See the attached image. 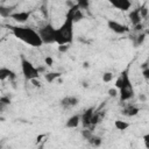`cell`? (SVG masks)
Returning <instances> with one entry per match:
<instances>
[{
    "mask_svg": "<svg viewBox=\"0 0 149 149\" xmlns=\"http://www.w3.org/2000/svg\"><path fill=\"white\" fill-rule=\"evenodd\" d=\"M44 63H45V65H47V66H51V65H52V63H54V59H52L50 56H47V57L44 58Z\"/></svg>",
    "mask_w": 149,
    "mask_h": 149,
    "instance_id": "28",
    "label": "cell"
},
{
    "mask_svg": "<svg viewBox=\"0 0 149 149\" xmlns=\"http://www.w3.org/2000/svg\"><path fill=\"white\" fill-rule=\"evenodd\" d=\"M65 17H69V19H71L73 21V23H77V22H79V21H81L84 19V14H83L81 9H79L77 3H74L72 7H70V9L68 10Z\"/></svg>",
    "mask_w": 149,
    "mask_h": 149,
    "instance_id": "5",
    "label": "cell"
},
{
    "mask_svg": "<svg viewBox=\"0 0 149 149\" xmlns=\"http://www.w3.org/2000/svg\"><path fill=\"white\" fill-rule=\"evenodd\" d=\"M142 74H143V77H144L147 80H149V68L143 69V70H142Z\"/></svg>",
    "mask_w": 149,
    "mask_h": 149,
    "instance_id": "30",
    "label": "cell"
},
{
    "mask_svg": "<svg viewBox=\"0 0 149 149\" xmlns=\"http://www.w3.org/2000/svg\"><path fill=\"white\" fill-rule=\"evenodd\" d=\"M20 59H21V70H22L23 77L27 80H30V81L33 79H38V77H40L41 73L38 72L37 68H35L34 64L30 61H28L23 55H21Z\"/></svg>",
    "mask_w": 149,
    "mask_h": 149,
    "instance_id": "3",
    "label": "cell"
},
{
    "mask_svg": "<svg viewBox=\"0 0 149 149\" xmlns=\"http://www.w3.org/2000/svg\"><path fill=\"white\" fill-rule=\"evenodd\" d=\"M107 26L115 34H126L127 31H129V28L127 26H125V24H122V23H120V22H118L115 20H108L107 21Z\"/></svg>",
    "mask_w": 149,
    "mask_h": 149,
    "instance_id": "7",
    "label": "cell"
},
{
    "mask_svg": "<svg viewBox=\"0 0 149 149\" xmlns=\"http://www.w3.org/2000/svg\"><path fill=\"white\" fill-rule=\"evenodd\" d=\"M132 83H130V79H129V76H128V69H126L121 76L116 79L115 81V87L121 90V88H126V87H132Z\"/></svg>",
    "mask_w": 149,
    "mask_h": 149,
    "instance_id": "6",
    "label": "cell"
},
{
    "mask_svg": "<svg viewBox=\"0 0 149 149\" xmlns=\"http://www.w3.org/2000/svg\"><path fill=\"white\" fill-rule=\"evenodd\" d=\"M81 136L85 139V140H90L92 136H93V133H92V130L91 129H88V128H85V129H83L81 130Z\"/></svg>",
    "mask_w": 149,
    "mask_h": 149,
    "instance_id": "23",
    "label": "cell"
},
{
    "mask_svg": "<svg viewBox=\"0 0 149 149\" xmlns=\"http://www.w3.org/2000/svg\"><path fill=\"white\" fill-rule=\"evenodd\" d=\"M111 5L114 8L122 10V12L128 10L132 7V2L129 0H111Z\"/></svg>",
    "mask_w": 149,
    "mask_h": 149,
    "instance_id": "10",
    "label": "cell"
},
{
    "mask_svg": "<svg viewBox=\"0 0 149 149\" xmlns=\"http://www.w3.org/2000/svg\"><path fill=\"white\" fill-rule=\"evenodd\" d=\"M61 76H62V74H61L59 72H47V73H44V79L47 80V83L51 84L54 80L58 79Z\"/></svg>",
    "mask_w": 149,
    "mask_h": 149,
    "instance_id": "17",
    "label": "cell"
},
{
    "mask_svg": "<svg viewBox=\"0 0 149 149\" xmlns=\"http://www.w3.org/2000/svg\"><path fill=\"white\" fill-rule=\"evenodd\" d=\"M29 17H30V12H27V10L15 12L10 15V19H13L15 22H19V23H24L26 21H28Z\"/></svg>",
    "mask_w": 149,
    "mask_h": 149,
    "instance_id": "11",
    "label": "cell"
},
{
    "mask_svg": "<svg viewBox=\"0 0 149 149\" xmlns=\"http://www.w3.org/2000/svg\"><path fill=\"white\" fill-rule=\"evenodd\" d=\"M10 29H12L13 35L17 40L24 42L26 44L30 47H36V48L43 45L41 36L38 31L35 29L30 27H26V26H14V27H10Z\"/></svg>",
    "mask_w": 149,
    "mask_h": 149,
    "instance_id": "1",
    "label": "cell"
},
{
    "mask_svg": "<svg viewBox=\"0 0 149 149\" xmlns=\"http://www.w3.org/2000/svg\"><path fill=\"white\" fill-rule=\"evenodd\" d=\"M114 126H115V128H116L118 130H126L130 125H129L128 122H126V121L115 120V121H114Z\"/></svg>",
    "mask_w": 149,
    "mask_h": 149,
    "instance_id": "19",
    "label": "cell"
},
{
    "mask_svg": "<svg viewBox=\"0 0 149 149\" xmlns=\"http://www.w3.org/2000/svg\"><path fill=\"white\" fill-rule=\"evenodd\" d=\"M140 100H141V101H146V97H144L143 94H141V95H140Z\"/></svg>",
    "mask_w": 149,
    "mask_h": 149,
    "instance_id": "34",
    "label": "cell"
},
{
    "mask_svg": "<svg viewBox=\"0 0 149 149\" xmlns=\"http://www.w3.org/2000/svg\"><path fill=\"white\" fill-rule=\"evenodd\" d=\"M143 142H144L146 148L149 149V133H147V134L143 136Z\"/></svg>",
    "mask_w": 149,
    "mask_h": 149,
    "instance_id": "29",
    "label": "cell"
},
{
    "mask_svg": "<svg viewBox=\"0 0 149 149\" xmlns=\"http://www.w3.org/2000/svg\"><path fill=\"white\" fill-rule=\"evenodd\" d=\"M16 77L15 72L12 71L10 69H7V68H1L0 69V80H5L6 78H9L10 80H14Z\"/></svg>",
    "mask_w": 149,
    "mask_h": 149,
    "instance_id": "15",
    "label": "cell"
},
{
    "mask_svg": "<svg viewBox=\"0 0 149 149\" xmlns=\"http://www.w3.org/2000/svg\"><path fill=\"white\" fill-rule=\"evenodd\" d=\"M112 79H113V73L112 72L102 73V81L104 83H109V81H112Z\"/></svg>",
    "mask_w": 149,
    "mask_h": 149,
    "instance_id": "24",
    "label": "cell"
},
{
    "mask_svg": "<svg viewBox=\"0 0 149 149\" xmlns=\"http://www.w3.org/2000/svg\"><path fill=\"white\" fill-rule=\"evenodd\" d=\"M134 29H135L136 31H141V30L143 29V26H142V23H140V24L135 26V27H134Z\"/></svg>",
    "mask_w": 149,
    "mask_h": 149,
    "instance_id": "33",
    "label": "cell"
},
{
    "mask_svg": "<svg viewBox=\"0 0 149 149\" xmlns=\"http://www.w3.org/2000/svg\"><path fill=\"white\" fill-rule=\"evenodd\" d=\"M80 122H81L80 115L79 114H74V115H72V116H70L68 119V121L65 122V127L70 128V129H73V128H77Z\"/></svg>",
    "mask_w": 149,
    "mask_h": 149,
    "instance_id": "13",
    "label": "cell"
},
{
    "mask_svg": "<svg viewBox=\"0 0 149 149\" xmlns=\"http://www.w3.org/2000/svg\"><path fill=\"white\" fill-rule=\"evenodd\" d=\"M69 49H70V44H63V45H58V51H59V52H62V54L66 52Z\"/></svg>",
    "mask_w": 149,
    "mask_h": 149,
    "instance_id": "27",
    "label": "cell"
},
{
    "mask_svg": "<svg viewBox=\"0 0 149 149\" xmlns=\"http://www.w3.org/2000/svg\"><path fill=\"white\" fill-rule=\"evenodd\" d=\"M31 83H33V85H34V86H37V87H40V86H41V83H40V80H38V79H33V80H31Z\"/></svg>",
    "mask_w": 149,
    "mask_h": 149,
    "instance_id": "32",
    "label": "cell"
},
{
    "mask_svg": "<svg viewBox=\"0 0 149 149\" xmlns=\"http://www.w3.org/2000/svg\"><path fill=\"white\" fill-rule=\"evenodd\" d=\"M93 114H94V109H93V107H90L80 115V120H81V123H83L84 128H90L91 127V119H92Z\"/></svg>",
    "mask_w": 149,
    "mask_h": 149,
    "instance_id": "9",
    "label": "cell"
},
{
    "mask_svg": "<svg viewBox=\"0 0 149 149\" xmlns=\"http://www.w3.org/2000/svg\"><path fill=\"white\" fill-rule=\"evenodd\" d=\"M139 112H140V109H139L136 106H134V105H128V106L122 111V114L126 115V116H135V115L139 114Z\"/></svg>",
    "mask_w": 149,
    "mask_h": 149,
    "instance_id": "16",
    "label": "cell"
},
{
    "mask_svg": "<svg viewBox=\"0 0 149 149\" xmlns=\"http://www.w3.org/2000/svg\"><path fill=\"white\" fill-rule=\"evenodd\" d=\"M10 104V98L9 97H5V95H2L1 98H0V105H1V109L5 107V105H9Z\"/></svg>",
    "mask_w": 149,
    "mask_h": 149,
    "instance_id": "25",
    "label": "cell"
},
{
    "mask_svg": "<svg viewBox=\"0 0 149 149\" xmlns=\"http://www.w3.org/2000/svg\"><path fill=\"white\" fill-rule=\"evenodd\" d=\"M88 143H90L92 147L98 148V147H100V146H101V143H102V139H101L100 136L93 135V136H92V137L88 140Z\"/></svg>",
    "mask_w": 149,
    "mask_h": 149,
    "instance_id": "18",
    "label": "cell"
},
{
    "mask_svg": "<svg viewBox=\"0 0 149 149\" xmlns=\"http://www.w3.org/2000/svg\"><path fill=\"white\" fill-rule=\"evenodd\" d=\"M108 94H109L111 97H116V95H118L116 88H109V90H108Z\"/></svg>",
    "mask_w": 149,
    "mask_h": 149,
    "instance_id": "31",
    "label": "cell"
},
{
    "mask_svg": "<svg viewBox=\"0 0 149 149\" xmlns=\"http://www.w3.org/2000/svg\"><path fill=\"white\" fill-rule=\"evenodd\" d=\"M148 23H149V21H148Z\"/></svg>",
    "mask_w": 149,
    "mask_h": 149,
    "instance_id": "37",
    "label": "cell"
},
{
    "mask_svg": "<svg viewBox=\"0 0 149 149\" xmlns=\"http://www.w3.org/2000/svg\"><path fill=\"white\" fill-rule=\"evenodd\" d=\"M129 20H130V22L133 23L134 27L141 23L142 17H141V14H140V8L132 9V10L129 12Z\"/></svg>",
    "mask_w": 149,
    "mask_h": 149,
    "instance_id": "14",
    "label": "cell"
},
{
    "mask_svg": "<svg viewBox=\"0 0 149 149\" xmlns=\"http://www.w3.org/2000/svg\"><path fill=\"white\" fill-rule=\"evenodd\" d=\"M144 34H146V35H149V29H147V30L144 31Z\"/></svg>",
    "mask_w": 149,
    "mask_h": 149,
    "instance_id": "36",
    "label": "cell"
},
{
    "mask_svg": "<svg viewBox=\"0 0 149 149\" xmlns=\"http://www.w3.org/2000/svg\"><path fill=\"white\" fill-rule=\"evenodd\" d=\"M73 21L65 17V21L56 29V43L58 45L71 44L73 41Z\"/></svg>",
    "mask_w": 149,
    "mask_h": 149,
    "instance_id": "2",
    "label": "cell"
},
{
    "mask_svg": "<svg viewBox=\"0 0 149 149\" xmlns=\"http://www.w3.org/2000/svg\"><path fill=\"white\" fill-rule=\"evenodd\" d=\"M120 100L121 101H127L134 97V87H126L120 90Z\"/></svg>",
    "mask_w": 149,
    "mask_h": 149,
    "instance_id": "12",
    "label": "cell"
},
{
    "mask_svg": "<svg viewBox=\"0 0 149 149\" xmlns=\"http://www.w3.org/2000/svg\"><path fill=\"white\" fill-rule=\"evenodd\" d=\"M12 8L9 7H5V6H0V15L1 17H10L12 15Z\"/></svg>",
    "mask_w": 149,
    "mask_h": 149,
    "instance_id": "20",
    "label": "cell"
},
{
    "mask_svg": "<svg viewBox=\"0 0 149 149\" xmlns=\"http://www.w3.org/2000/svg\"><path fill=\"white\" fill-rule=\"evenodd\" d=\"M77 6L79 7V9H87L88 8V6H90V2L87 1V0H78L77 2Z\"/></svg>",
    "mask_w": 149,
    "mask_h": 149,
    "instance_id": "22",
    "label": "cell"
},
{
    "mask_svg": "<svg viewBox=\"0 0 149 149\" xmlns=\"http://www.w3.org/2000/svg\"><path fill=\"white\" fill-rule=\"evenodd\" d=\"M79 102V99L74 95H66L64 97L62 100H61V106L64 108V109H69V108H72L74 106H77Z\"/></svg>",
    "mask_w": 149,
    "mask_h": 149,
    "instance_id": "8",
    "label": "cell"
},
{
    "mask_svg": "<svg viewBox=\"0 0 149 149\" xmlns=\"http://www.w3.org/2000/svg\"><path fill=\"white\" fill-rule=\"evenodd\" d=\"M83 66H84L85 69H87V68H88V63H87V62H84V63H83Z\"/></svg>",
    "mask_w": 149,
    "mask_h": 149,
    "instance_id": "35",
    "label": "cell"
},
{
    "mask_svg": "<svg viewBox=\"0 0 149 149\" xmlns=\"http://www.w3.org/2000/svg\"><path fill=\"white\" fill-rule=\"evenodd\" d=\"M144 38H146V34H144V33L139 34V35L135 37V40H134V45H135V47L141 45V44L144 42Z\"/></svg>",
    "mask_w": 149,
    "mask_h": 149,
    "instance_id": "21",
    "label": "cell"
},
{
    "mask_svg": "<svg viewBox=\"0 0 149 149\" xmlns=\"http://www.w3.org/2000/svg\"><path fill=\"white\" fill-rule=\"evenodd\" d=\"M56 29L51 23H47L42 28H40L37 31L41 36V40L43 44H51L56 43Z\"/></svg>",
    "mask_w": 149,
    "mask_h": 149,
    "instance_id": "4",
    "label": "cell"
},
{
    "mask_svg": "<svg viewBox=\"0 0 149 149\" xmlns=\"http://www.w3.org/2000/svg\"><path fill=\"white\" fill-rule=\"evenodd\" d=\"M148 12H149V9L146 7V6H142V7H140V14H141V17L143 19V17H147V15H148Z\"/></svg>",
    "mask_w": 149,
    "mask_h": 149,
    "instance_id": "26",
    "label": "cell"
}]
</instances>
